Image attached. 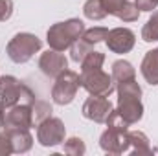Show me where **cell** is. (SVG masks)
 Here are the masks:
<instances>
[{"mask_svg":"<svg viewBox=\"0 0 158 156\" xmlns=\"http://www.w3.org/2000/svg\"><path fill=\"white\" fill-rule=\"evenodd\" d=\"M83 31H85V24L79 18L57 22L48 30V44L52 50L64 51L83 35Z\"/></svg>","mask_w":158,"mask_h":156,"instance_id":"6da1fadb","label":"cell"},{"mask_svg":"<svg viewBox=\"0 0 158 156\" xmlns=\"http://www.w3.org/2000/svg\"><path fill=\"white\" fill-rule=\"evenodd\" d=\"M0 101L6 109H9L19 103L33 105L37 99H35V94L24 83H20L13 76H4L0 77Z\"/></svg>","mask_w":158,"mask_h":156,"instance_id":"7a4b0ae2","label":"cell"},{"mask_svg":"<svg viewBox=\"0 0 158 156\" xmlns=\"http://www.w3.org/2000/svg\"><path fill=\"white\" fill-rule=\"evenodd\" d=\"M79 79H81V86L90 96L109 97L116 90V83H114L112 76H109L107 72H103L101 66H96V68H81Z\"/></svg>","mask_w":158,"mask_h":156,"instance_id":"3957f363","label":"cell"},{"mask_svg":"<svg viewBox=\"0 0 158 156\" xmlns=\"http://www.w3.org/2000/svg\"><path fill=\"white\" fill-rule=\"evenodd\" d=\"M40 48H42V40L37 35H33V33H17L7 42L6 51H7V57L13 63L22 64V63H28Z\"/></svg>","mask_w":158,"mask_h":156,"instance_id":"277c9868","label":"cell"},{"mask_svg":"<svg viewBox=\"0 0 158 156\" xmlns=\"http://www.w3.org/2000/svg\"><path fill=\"white\" fill-rule=\"evenodd\" d=\"M79 86H81V79L79 74L72 70H64L61 76L55 77V84L52 88V97L53 103L57 105H70L77 94Z\"/></svg>","mask_w":158,"mask_h":156,"instance_id":"5b68a950","label":"cell"},{"mask_svg":"<svg viewBox=\"0 0 158 156\" xmlns=\"http://www.w3.org/2000/svg\"><path fill=\"white\" fill-rule=\"evenodd\" d=\"M64 134H66L64 123L59 117H52V116L46 117L44 121H40L39 129H37V140L44 147H55V145L63 143Z\"/></svg>","mask_w":158,"mask_h":156,"instance_id":"8992f818","label":"cell"},{"mask_svg":"<svg viewBox=\"0 0 158 156\" xmlns=\"http://www.w3.org/2000/svg\"><path fill=\"white\" fill-rule=\"evenodd\" d=\"M99 145L109 154H123L129 151V129L110 127L101 134Z\"/></svg>","mask_w":158,"mask_h":156,"instance_id":"52a82bcc","label":"cell"},{"mask_svg":"<svg viewBox=\"0 0 158 156\" xmlns=\"http://www.w3.org/2000/svg\"><path fill=\"white\" fill-rule=\"evenodd\" d=\"M112 110H114L112 103L103 96H90L83 103V116L96 123H107Z\"/></svg>","mask_w":158,"mask_h":156,"instance_id":"ba28073f","label":"cell"},{"mask_svg":"<svg viewBox=\"0 0 158 156\" xmlns=\"http://www.w3.org/2000/svg\"><path fill=\"white\" fill-rule=\"evenodd\" d=\"M33 123L35 121H33L31 105L19 103V105L6 109V121H4L6 129H30L33 127Z\"/></svg>","mask_w":158,"mask_h":156,"instance_id":"9c48e42d","label":"cell"},{"mask_svg":"<svg viewBox=\"0 0 158 156\" xmlns=\"http://www.w3.org/2000/svg\"><path fill=\"white\" fill-rule=\"evenodd\" d=\"M39 68L40 72L48 77H57L64 70H68V61L66 57L57 51V50H48L39 57Z\"/></svg>","mask_w":158,"mask_h":156,"instance_id":"30bf717a","label":"cell"},{"mask_svg":"<svg viewBox=\"0 0 158 156\" xmlns=\"http://www.w3.org/2000/svg\"><path fill=\"white\" fill-rule=\"evenodd\" d=\"M105 42L109 50L114 53H129L134 48L136 37H134V31H131L129 28H114V30H109Z\"/></svg>","mask_w":158,"mask_h":156,"instance_id":"8fae6325","label":"cell"},{"mask_svg":"<svg viewBox=\"0 0 158 156\" xmlns=\"http://www.w3.org/2000/svg\"><path fill=\"white\" fill-rule=\"evenodd\" d=\"M101 4L107 15H114L123 22H134L140 17V9L129 0H101Z\"/></svg>","mask_w":158,"mask_h":156,"instance_id":"7c38bea8","label":"cell"},{"mask_svg":"<svg viewBox=\"0 0 158 156\" xmlns=\"http://www.w3.org/2000/svg\"><path fill=\"white\" fill-rule=\"evenodd\" d=\"M116 112L129 125H134L143 116V105H142L140 97H118V109H116Z\"/></svg>","mask_w":158,"mask_h":156,"instance_id":"4fadbf2b","label":"cell"},{"mask_svg":"<svg viewBox=\"0 0 158 156\" xmlns=\"http://www.w3.org/2000/svg\"><path fill=\"white\" fill-rule=\"evenodd\" d=\"M13 145V153H28L33 145V138L30 134V129H6Z\"/></svg>","mask_w":158,"mask_h":156,"instance_id":"5bb4252c","label":"cell"},{"mask_svg":"<svg viewBox=\"0 0 158 156\" xmlns=\"http://www.w3.org/2000/svg\"><path fill=\"white\" fill-rule=\"evenodd\" d=\"M142 76L149 84H158V48L145 53L142 61Z\"/></svg>","mask_w":158,"mask_h":156,"instance_id":"9a60e30c","label":"cell"},{"mask_svg":"<svg viewBox=\"0 0 158 156\" xmlns=\"http://www.w3.org/2000/svg\"><path fill=\"white\" fill-rule=\"evenodd\" d=\"M131 154H151L153 149L149 145V138L140 130H129V151Z\"/></svg>","mask_w":158,"mask_h":156,"instance_id":"2e32d148","label":"cell"},{"mask_svg":"<svg viewBox=\"0 0 158 156\" xmlns=\"http://www.w3.org/2000/svg\"><path fill=\"white\" fill-rule=\"evenodd\" d=\"M112 79L114 83H125V81H131V79H136V70L134 66L129 63V61H116L112 64Z\"/></svg>","mask_w":158,"mask_h":156,"instance_id":"e0dca14e","label":"cell"},{"mask_svg":"<svg viewBox=\"0 0 158 156\" xmlns=\"http://www.w3.org/2000/svg\"><path fill=\"white\" fill-rule=\"evenodd\" d=\"M116 92H118V97H142V88L136 83V79L118 83L116 84Z\"/></svg>","mask_w":158,"mask_h":156,"instance_id":"ac0fdd59","label":"cell"},{"mask_svg":"<svg viewBox=\"0 0 158 156\" xmlns=\"http://www.w3.org/2000/svg\"><path fill=\"white\" fill-rule=\"evenodd\" d=\"M83 13H85V17L90 18V20H103V18L107 17L101 0H88V2L85 4V7H83Z\"/></svg>","mask_w":158,"mask_h":156,"instance_id":"d6986e66","label":"cell"},{"mask_svg":"<svg viewBox=\"0 0 158 156\" xmlns=\"http://www.w3.org/2000/svg\"><path fill=\"white\" fill-rule=\"evenodd\" d=\"M90 51H92V44L86 42V40H83L81 37L70 46V53H72V61L74 63H81L86 57V53H90Z\"/></svg>","mask_w":158,"mask_h":156,"instance_id":"ffe728a7","label":"cell"},{"mask_svg":"<svg viewBox=\"0 0 158 156\" xmlns=\"http://www.w3.org/2000/svg\"><path fill=\"white\" fill-rule=\"evenodd\" d=\"M142 39L145 42H155L158 40V11L153 13V17L147 20V24L142 30Z\"/></svg>","mask_w":158,"mask_h":156,"instance_id":"44dd1931","label":"cell"},{"mask_svg":"<svg viewBox=\"0 0 158 156\" xmlns=\"http://www.w3.org/2000/svg\"><path fill=\"white\" fill-rule=\"evenodd\" d=\"M107 35H109V30H107V28L98 26V28L85 30V31H83V35H81V39L86 40V42H90V44L94 46V44H98V42L105 40V39H107Z\"/></svg>","mask_w":158,"mask_h":156,"instance_id":"7402d4cb","label":"cell"},{"mask_svg":"<svg viewBox=\"0 0 158 156\" xmlns=\"http://www.w3.org/2000/svg\"><path fill=\"white\" fill-rule=\"evenodd\" d=\"M31 109H33V121L35 123H40V121H44L46 117L52 116V107L48 105V103H44V101H35L33 105H31Z\"/></svg>","mask_w":158,"mask_h":156,"instance_id":"603a6c76","label":"cell"},{"mask_svg":"<svg viewBox=\"0 0 158 156\" xmlns=\"http://www.w3.org/2000/svg\"><path fill=\"white\" fill-rule=\"evenodd\" d=\"M85 151H86V147H85V143H83L81 138H70V140L64 143V153H66V154L81 156V154H85Z\"/></svg>","mask_w":158,"mask_h":156,"instance_id":"cb8c5ba5","label":"cell"},{"mask_svg":"<svg viewBox=\"0 0 158 156\" xmlns=\"http://www.w3.org/2000/svg\"><path fill=\"white\" fill-rule=\"evenodd\" d=\"M11 153H13V145H11L7 130L0 132V156H7V154H11Z\"/></svg>","mask_w":158,"mask_h":156,"instance_id":"d4e9b609","label":"cell"},{"mask_svg":"<svg viewBox=\"0 0 158 156\" xmlns=\"http://www.w3.org/2000/svg\"><path fill=\"white\" fill-rule=\"evenodd\" d=\"M13 15V0H0V22H6Z\"/></svg>","mask_w":158,"mask_h":156,"instance_id":"484cf974","label":"cell"},{"mask_svg":"<svg viewBox=\"0 0 158 156\" xmlns=\"http://www.w3.org/2000/svg\"><path fill=\"white\" fill-rule=\"evenodd\" d=\"M134 4L140 11H153L158 6V0H136Z\"/></svg>","mask_w":158,"mask_h":156,"instance_id":"4316f807","label":"cell"},{"mask_svg":"<svg viewBox=\"0 0 158 156\" xmlns=\"http://www.w3.org/2000/svg\"><path fill=\"white\" fill-rule=\"evenodd\" d=\"M4 121H6V107H4L2 101H0V129L4 127Z\"/></svg>","mask_w":158,"mask_h":156,"instance_id":"83f0119b","label":"cell"}]
</instances>
